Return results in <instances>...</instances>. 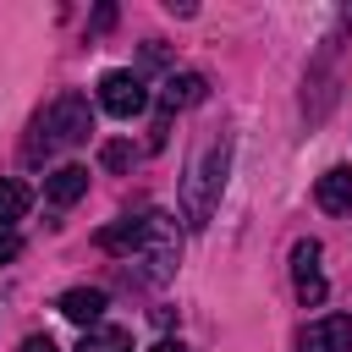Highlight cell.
Returning <instances> with one entry per match:
<instances>
[{"mask_svg": "<svg viewBox=\"0 0 352 352\" xmlns=\"http://www.w3.org/2000/svg\"><path fill=\"white\" fill-rule=\"evenodd\" d=\"M204 88H209V82H204V72H170V77H165V88H160V104H165V110H187V104H198V99H204Z\"/></svg>", "mask_w": 352, "mask_h": 352, "instance_id": "9c48e42d", "label": "cell"}, {"mask_svg": "<svg viewBox=\"0 0 352 352\" xmlns=\"http://www.w3.org/2000/svg\"><path fill=\"white\" fill-rule=\"evenodd\" d=\"M72 324H82V330H94L99 319H104V308H110V297L99 292V286H72V292H60V302H55Z\"/></svg>", "mask_w": 352, "mask_h": 352, "instance_id": "8992f818", "label": "cell"}, {"mask_svg": "<svg viewBox=\"0 0 352 352\" xmlns=\"http://www.w3.org/2000/svg\"><path fill=\"white\" fill-rule=\"evenodd\" d=\"M148 352H182V341H160V346H148Z\"/></svg>", "mask_w": 352, "mask_h": 352, "instance_id": "2e32d148", "label": "cell"}, {"mask_svg": "<svg viewBox=\"0 0 352 352\" xmlns=\"http://www.w3.org/2000/svg\"><path fill=\"white\" fill-rule=\"evenodd\" d=\"M302 352H352V319L346 314H324L302 330Z\"/></svg>", "mask_w": 352, "mask_h": 352, "instance_id": "5b68a950", "label": "cell"}, {"mask_svg": "<svg viewBox=\"0 0 352 352\" xmlns=\"http://www.w3.org/2000/svg\"><path fill=\"white\" fill-rule=\"evenodd\" d=\"M94 132V110H88V99L82 94H60L38 121H33V143H28V160H50L55 148H72V143H82Z\"/></svg>", "mask_w": 352, "mask_h": 352, "instance_id": "6da1fadb", "label": "cell"}, {"mask_svg": "<svg viewBox=\"0 0 352 352\" xmlns=\"http://www.w3.org/2000/svg\"><path fill=\"white\" fill-rule=\"evenodd\" d=\"M82 192H88V170H82V165H60V170H55V176L44 182V198H50L55 209H66V204H77Z\"/></svg>", "mask_w": 352, "mask_h": 352, "instance_id": "30bf717a", "label": "cell"}, {"mask_svg": "<svg viewBox=\"0 0 352 352\" xmlns=\"http://www.w3.org/2000/svg\"><path fill=\"white\" fill-rule=\"evenodd\" d=\"M314 198H319V209H324V214H352V170H346V165L324 170V176H319V187H314Z\"/></svg>", "mask_w": 352, "mask_h": 352, "instance_id": "ba28073f", "label": "cell"}, {"mask_svg": "<svg viewBox=\"0 0 352 352\" xmlns=\"http://www.w3.org/2000/svg\"><path fill=\"white\" fill-rule=\"evenodd\" d=\"M220 187H226V143H209V148L198 154V165H192V176H187V187H182L187 226H204V220H209V209H214Z\"/></svg>", "mask_w": 352, "mask_h": 352, "instance_id": "7a4b0ae2", "label": "cell"}, {"mask_svg": "<svg viewBox=\"0 0 352 352\" xmlns=\"http://www.w3.org/2000/svg\"><path fill=\"white\" fill-rule=\"evenodd\" d=\"M292 275H297V297H302L308 308H319V302H324V275H319V242H314V236L292 248Z\"/></svg>", "mask_w": 352, "mask_h": 352, "instance_id": "277c9868", "label": "cell"}, {"mask_svg": "<svg viewBox=\"0 0 352 352\" xmlns=\"http://www.w3.org/2000/svg\"><path fill=\"white\" fill-rule=\"evenodd\" d=\"M22 352H60V346H55L50 336H28V341H22Z\"/></svg>", "mask_w": 352, "mask_h": 352, "instance_id": "9a60e30c", "label": "cell"}, {"mask_svg": "<svg viewBox=\"0 0 352 352\" xmlns=\"http://www.w3.org/2000/svg\"><path fill=\"white\" fill-rule=\"evenodd\" d=\"M99 160H104L110 170H126V165H132V148H126V143H104V154H99Z\"/></svg>", "mask_w": 352, "mask_h": 352, "instance_id": "4fadbf2b", "label": "cell"}, {"mask_svg": "<svg viewBox=\"0 0 352 352\" xmlns=\"http://www.w3.org/2000/svg\"><path fill=\"white\" fill-rule=\"evenodd\" d=\"M77 352H132V336L121 324H94V330H82Z\"/></svg>", "mask_w": 352, "mask_h": 352, "instance_id": "8fae6325", "label": "cell"}, {"mask_svg": "<svg viewBox=\"0 0 352 352\" xmlns=\"http://www.w3.org/2000/svg\"><path fill=\"white\" fill-rule=\"evenodd\" d=\"M143 104H148V88H143L138 72H104V77H99V110H104V116L132 121Z\"/></svg>", "mask_w": 352, "mask_h": 352, "instance_id": "3957f363", "label": "cell"}, {"mask_svg": "<svg viewBox=\"0 0 352 352\" xmlns=\"http://www.w3.org/2000/svg\"><path fill=\"white\" fill-rule=\"evenodd\" d=\"M16 253H22V236H16V231H0V270H6Z\"/></svg>", "mask_w": 352, "mask_h": 352, "instance_id": "5bb4252c", "label": "cell"}, {"mask_svg": "<svg viewBox=\"0 0 352 352\" xmlns=\"http://www.w3.org/2000/svg\"><path fill=\"white\" fill-rule=\"evenodd\" d=\"M154 236V214H138V220H116V226H104L99 231V248H110V253H143V242Z\"/></svg>", "mask_w": 352, "mask_h": 352, "instance_id": "52a82bcc", "label": "cell"}, {"mask_svg": "<svg viewBox=\"0 0 352 352\" xmlns=\"http://www.w3.org/2000/svg\"><path fill=\"white\" fill-rule=\"evenodd\" d=\"M28 204H33V192H28L22 182L0 176V231H11V220H22V214H28Z\"/></svg>", "mask_w": 352, "mask_h": 352, "instance_id": "7c38bea8", "label": "cell"}]
</instances>
